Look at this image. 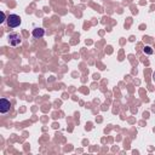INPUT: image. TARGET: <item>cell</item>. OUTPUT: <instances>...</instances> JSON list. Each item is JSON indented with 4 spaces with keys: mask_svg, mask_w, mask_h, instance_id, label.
<instances>
[{
    "mask_svg": "<svg viewBox=\"0 0 155 155\" xmlns=\"http://www.w3.org/2000/svg\"><path fill=\"white\" fill-rule=\"evenodd\" d=\"M153 80H154V82H155V71L153 73Z\"/></svg>",
    "mask_w": 155,
    "mask_h": 155,
    "instance_id": "obj_7",
    "label": "cell"
},
{
    "mask_svg": "<svg viewBox=\"0 0 155 155\" xmlns=\"http://www.w3.org/2000/svg\"><path fill=\"white\" fill-rule=\"evenodd\" d=\"M7 39H8V44L11 46H18L22 42V38H21V35L18 33H11V34H8Z\"/></svg>",
    "mask_w": 155,
    "mask_h": 155,
    "instance_id": "obj_2",
    "label": "cell"
},
{
    "mask_svg": "<svg viewBox=\"0 0 155 155\" xmlns=\"http://www.w3.org/2000/svg\"><path fill=\"white\" fill-rule=\"evenodd\" d=\"M0 15H1V19H0V23H4V22L6 21V18H7V17L5 16V12H4V11H1V12H0Z\"/></svg>",
    "mask_w": 155,
    "mask_h": 155,
    "instance_id": "obj_6",
    "label": "cell"
},
{
    "mask_svg": "<svg viewBox=\"0 0 155 155\" xmlns=\"http://www.w3.org/2000/svg\"><path fill=\"white\" fill-rule=\"evenodd\" d=\"M11 108V103L8 99L6 98H1L0 99V113L1 114H6Z\"/></svg>",
    "mask_w": 155,
    "mask_h": 155,
    "instance_id": "obj_3",
    "label": "cell"
},
{
    "mask_svg": "<svg viewBox=\"0 0 155 155\" xmlns=\"http://www.w3.org/2000/svg\"><path fill=\"white\" fill-rule=\"evenodd\" d=\"M6 23H7V25H8L10 28H17V27L21 25V23H22V18H21L18 15L12 13V15H8V16H7Z\"/></svg>",
    "mask_w": 155,
    "mask_h": 155,
    "instance_id": "obj_1",
    "label": "cell"
},
{
    "mask_svg": "<svg viewBox=\"0 0 155 155\" xmlns=\"http://www.w3.org/2000/svg\"><path fill=\"white\" fill-rule=\"evenodd\" d=\"M31 34H33V38H34V39H41V38L45 35V29L36 27V28L33 29V33H31Z\"/></svg>",
    "mask_w": 155,
    "mask_h": 155,
    "instance_id": "obj_4",
    "label": "cell"
},
{
    "mask_svg": "<svg viewBox=\"0 0 155 155\" xmlns=\"http://www.w3.org/2000/svg\"><path fill=\"white\" fill-rule=\"evenodd\" d=\"M143 52H144V53H147V54H151V53H153V48H151L150 46H148V45H147V46H144Z\"/></svg>",
    "mask_w": 155,
    "mask_h": 155,
    "instance_id": "obj_5",
    "label": "cell"
}]
</instances>
